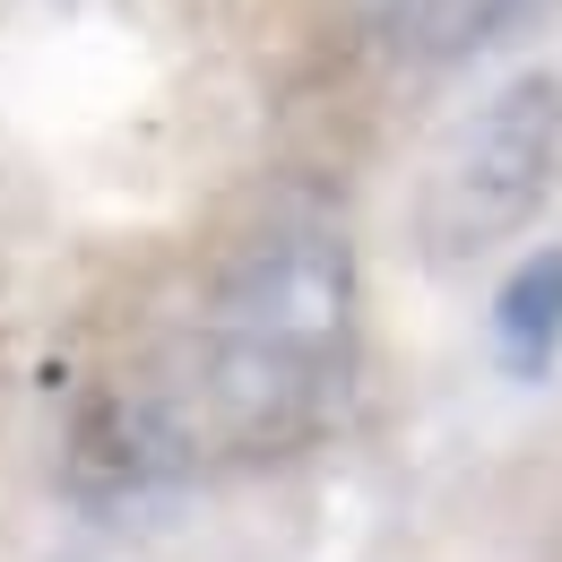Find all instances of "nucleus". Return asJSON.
<instances>
[{
  "mask_svg": "<svg viewBox=\"0 0 562 562\" xmlns=\"http://www.w3.org/2000/svg\"><path fill=\"white\" fill-rule=\"evenodd\" d=\"M562 182V87L546 70L502 78L476 95L416 182V243L432 269H468L502 243H519Z\"/></svg>",
  "mask_w": 562,
  "mask_h": 562,
  "instance_id": "obj_2",
  "label": "nucleus"
},
{
  "mask_svg": "<svg viewBox=\"0 0 562 562\" xmlns=\"http://www.w3.org/2000/svg\"><path fill=\"white\" fill-rule=\"evenodd\" d=\"M363 355V278L338 216H269L251 225L209 285L200 338L165 372L200 459H294L312 450L355 390Z\"/></svg>",
  "mask_w": 562,
  "mask_h": 562,
  "instance_id": "obj_1",
  "label": "nucleus"
},
{
  "mask_svg": "<svg viewBox=\"0 0 562 562\" xmlns=\"http://www.w3.org/2000/svg\"><path fill=\"white\" fill-rule=\"evenodd\" d=\"M493 363L510 381H546L562 363V251L554 243H537L493 285Z\"/></svg>",
  "mask_w": 562,
  "mask_h": 562,
  "instance_id": "obj_5",
  "label": "nucleus"
},
{
  "mask_svg": "<svg viewBox=\"0 0 562 562\" xmlns=\"http://www.w3.org/2000/svg\"><path fill=\"white\" fill-rule=\"evenodd\" d=\"M546 9L554 0H363V26H372L381 53H398L416 70H459L493 44H510Z\"/></svg>",
  "mask_w": 562,
  "mask_h": 562,
  "instance_id": "obj_4",
  "label": "nucleus"
},
{
  "mask_svg": "<svg viewBox=\"0 0 562 562\" xmlns=\"http://www.w3.org/2000/svg\"><path fill=\"white\" fill-rule=\"evenodd\" d=\"M209 459L191 441V424L173 407L165 381H113L70 416L61 441V476L78 502H156V493L191 485Z\"/></svg>",
  "mask_w": 562,
  "mask_h": 562,
  "instance_id": "obj_3",
  "label": "nucleus"
}]
</instances>
